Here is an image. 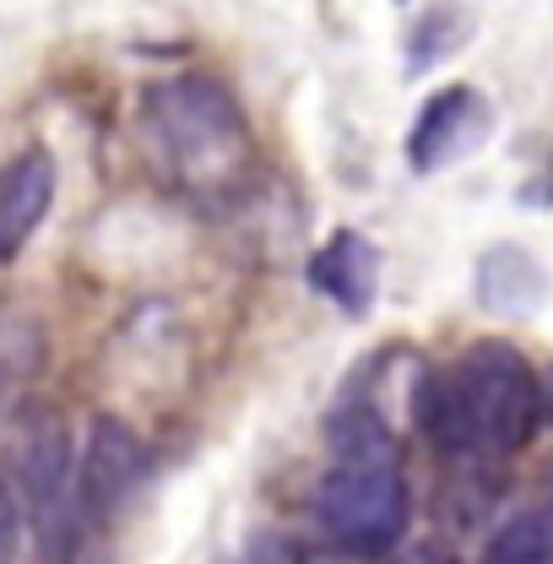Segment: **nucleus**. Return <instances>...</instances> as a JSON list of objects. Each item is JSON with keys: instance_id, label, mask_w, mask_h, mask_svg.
I'll use <instances>...</instances> for the list:
<instances>
[{"instance_id": "f257e3e1", "label": "nucleus", "mask_w": 553, "mask_h": 564, "mask_svg": "<svg viewBox=\"0 0 553 564\" xmlns=\"http://www.w3.org/2000/svg\"><path fill=\"white\" fill-rule=\"evenodd\" d=\"M141 126L152 152L180 185L217 191L239 180V169L250 163V126H245L239 98L202 70L152 82L141 98Z\"/></svg>"}, {"instance_id": "f03ea898", "label": "nucleus", "mask_w": 553, "mask_h": 564, "mask_svg": "<svg viewBox=\"0 0 553 564\" xmlns=\"http://www.w3.org/2000/svg\"><path fill=\"white\" fill-rule=\"evenodd\" d=\"M467 434H473V456L505 462L516 451L532 445L538 423H543V375L527 364V352L510 343H473L451 364Z\"/></svg>"}, {"instance_id": "7ed1b4c3", "label": "nucleus", "mask_w": 553, "mask_h": 564, "mask_svg": "<svg viewBox=\"0 0 553 564\" xmlns=\"http://www.w3.org/2000/svg\"><path fill=\"white\" fill-rule=\"evenodd\" d=\"M310 516L347 554H391L413 521V489L402 478V462H332L310 494Z\"/></svg>"}, {"instance_id": "20e7f679", "label": "nucleus", "mask_w": 553, "mask_h": 564, "mask_svg": "<svg viewBox=\"0 0 553 564\" xmlns=\"http://www.w3.org/2000/svg\"><path fill=\"white\" fill-rule=\"evenodd\" d=\"M147 467H152V456H147V445H141V434L131 423L109 419V413L93 419L82 462H76V510L87 521L120 516L147 484Z\"/></svg>"}, {"instance_id": "39448f33", "label": "nucleus", "mask_w": 553, "mask_h": 564, "mask_svg": "<svg viewBox=\"0 0 553 564\" xmlns=\"http://www.w3.org/2000/svg\"><path fill=\"white\" fill-rule=\"evenodd\" d=\"M494 131V109L478 87L456 82V87H440L423 98L413 131H408V169L413 174H440L451 169L456 158H473Z\"/></svg>"}, {"instance_id": "423d86ee", "label": "nucleus", "mask_w": 553, "mask_h": 564, "mask_svg": "<svg viewBox=\"0 0 553 564\" xmlns=\"http://www.w3.org/2000/svg\"><path fill=\"white\" fill-rule=\"evenodd\" d=\"M22 494H28L33 516H39V532L55 549V532H61L55 521L76 505V462H71L66 429L55 419L33 423L28 440H22Z\"/></svg>"}, {"instance_id": "0eeeda50", "label": "nucleus", "mask_w": 553, "mask_h": 564, "mask_svg": "<svg viewBox=\"0 0 553 564\" xmlns=\"http://www.w3.org/2000/svg\"><path fill=\"white\" fill-rule=\"evenodd\" d=\"M473 293H478V304L488 315L527 321V315H538L549 304L553 278L527 245H488L478 256V272H473Z\"/></svg>"}, {"instance_id": "6e6552de", "label": "nucleus", "mask_w": 553, "mask_h": 564, "mask_svg": "<svg viewBox=\"0 0 553 564\" xmlns=\"http://www.w3.org/2000/svg\"><path fill=\"white\" fill-rule=\"evenodd\" d=\"M310 288L321 299H332L343 315L364 321L375 310L380 293V250L358 234V228H337L315 256H310Z\"/></svg>"}, {"instance_id": "1a4fd4ad", "label": "nucleus", "mask_w": 553, "mask_h": 564, "mask_svg": "<svg viewBox=\"0 0 553 564\" xmlns=\"http://www.w3.org/2000/svg\"><path fill=\"white\" fill-rule=\"evenodd\" d=\"M55 207V158L44 147H22L0 163V261L22 256L33 228Z\"/></svg>"}, {"instance_id": "9d476101", "label": "nucleus", "mask_w": 553, "mask_h": 564, "mask_svg": "<svg viewBox=\"0 0 553 564\" xmlns=\"http://www.w3.org/2000/svg\"><path fill=\"white\" fill-rule=\"evenodd\" d=\"M473 39V17L456 6V0H434V6H423V17L413 22V33H408V70H434L440 61H451L462 44Z\"/></svg>"}, {"instance_id": "9b49d317", "label": "nucleus", "mask_w": 553, "mask_h": 564, "mask_svg": "<svg viewBox=\"0 0 553 564\" xmlns=\"http://www.w3.org/2000/svg\"><path fill=\"white\" fill-rule=\"evenodd\" d=\"M484 564H553V532L543 510L510 516L484 549Z\"/></svg>"}, {"instance_id": "f8f14e48", "label": "nucleus", "mask_w": 553, "mask_h": 564, "mask_svg": "<svg viewBox=\"0 0 553 564\" xmlns=\"http://www.w3.org/2000/svg\"><path fill=\"white\" fill-rule=\"evenodd\" d=\"M245 564H310V560H304V549H299L293 538H282V532H261V538L250 543Z\"/></svg>"}, {"instance_id": "ddd939ff", "label": "nucleus", "mask_w": 553, "mask_h": 564, "mask_svg": "<svg viewBox=\"0 0 553 564\" xmlns=\"http://www.w3.org/2000/svg\"><path fill=\"white\" fill-rule=\"evenodd\" d=\"M17 538H22V510H17L11 489L0 484V564L17 560Z\"/></svg>"}, {"instance_id": "4468645a", "label": "nucleus", "mask_w": 553, "mask_h": 564, "mask_svg": "<svg viewBox=\"0 0 553 564\" xmlns=\"http://www.w3.org/2000/svg\"><path fill=\"white\" fill-rule=\"evenodd\" d=\"M543 419H553V369L543 375Z\"/></svg>"}, {"instance_id": "2eb2a0df", "label": "nucleus", "mask_w": 553, "mask_h": 564, "mask_svg": "<svg viewBox=\"0 0 553 564\" xmlns=\"http://www.w3.org/2000/svg\"><path fill=\"white\" fill-rule=\"evenodd\" d=\"M543 516H549V532H553V505H543Z\"/></svg>"}]
</instances>
